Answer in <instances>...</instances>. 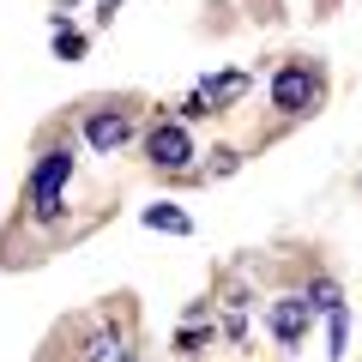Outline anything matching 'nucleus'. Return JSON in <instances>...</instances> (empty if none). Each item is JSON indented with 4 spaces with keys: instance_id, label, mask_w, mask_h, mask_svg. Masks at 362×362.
I'll use <instances>...</instances> for the list:
<instances>
[{
    "instance_id": "5",
    "label": "nucleus",
    "mask_w": 362,
    "mask_h": 362,
    "mask_svg": "<svg viewBox=\"0 0 362 362\" xmlns=\"http://www.w3.org/2000/svg\"><path fill=\"white\" fill-rule=\"evenodd\" d=\"M266 320H272V338H278V344H284V350H296L302 338H308L314 308H308L302 296H284V302H272V314H266Z\"/></svg>"
},
{
    "instance_id": "6",
    "label": "nucleus",
    "mask_w": 362,
    "mask_h": 362,
    "mask_svg": "<svg viewBox=\"0 0 362 362\" xmlns=\"http://www.w3.org/2000/svg\"><path fill=\"white\" fill-rule=\"evenodd\" d=\"M85 139H90V151H121V145L133 139L127 109H97V115L85 121Z\"/></svg>"
},
{
    "instance_id": "12",
    "label": "nucleus",
    "mask_w": 362,
    "mask_h": 362,
    "mask_svg": "<svg viewBox=\"0 0 362 362\" xmlns=\"http://www.w3.org/2000/svg\"><path fill=\"white\" fill-rule=\"evenodd\" d=\"M115 6H121V0H103V6H97V18L109 25V18H115Z\"/></svg>"
},
{
    "instance_id": "11",
    "label": "nucleus",
    "mask_w": 362,
    "mask_h": 362,
    "mask_svg": "<svg viewBox=\"0 0 362 362\" xmlns=\"http://www.w3.org/2000/svg\"><path fill=\"white\" fill-rule=\"evenodd\" d=\"M344 344H350V314H344V302H338V308H332V350H326V356H344Z\"/></svg>"
},
{
    "instance_id": "7",
    "label": "nucleus",
    "mask_w": 362,
    "mask_h": 362,
    "mask_svg": "<svg viewBox=\"0 0 362 362\" xmlns=\"http://www.w3.org/2000/svg\"><path fill=\"white\" fill-rule=\"evenodd\" d=\"M85 362H133L127 356V338H121L115 326H109V332H90L85 338Z\"/></svg>"
},
{
    "instance_id": "8",
    "label": "nucleus",
    "mask_w": 362,
    "mask_h": 362,
    "mask_svg": "<svg viewBox=\"0 0 362 362\" xmlns=\"http://www.w3.org/2000/svg\"><path fill=\"white\" fill-rule=\"evenodd\" d=\"M145 230H163V235H187L194 223H187V211H175L169 199H157V206H145Z\"/></svg>"
},
{
    "instance_id": "2",
    "label": "nucleus",
    "mask_w": 362,
    "mask_h": 362,
    "mask_svg": "<svg viewBox=\"0 0 362 362\" xmlns=\"http://www.w3.org/2000/svg\"><path fill=\"white\" fill-rule=\"evenodd\" d=\"M272 109L278 115H314L320 109V66H278V78H272Z\"/></svg>"
},
{
    "instance_id": "13",
    "label": "nucleus",
    "mask_w": 362,
    "mask_h": 362,
    "mask_svg": "<svg viewBox=\"0 0 362 362\" xmlns=\"http://www.w3.org/2000/svg\"><path fill=\"white\" fill-rule=\"evenodd\" d=\"M66 6H73V0H54V13H66Z\"/></svg>"
},
{
    "instance_id": "3",
    "label": "nucleus",
    "mask_w": 362,
    "mask_h": 362,
    "mask_svg": "<svg viewBox=\"0 0 362 362\" xmlns=\"http://www.w3.org/2000/svg\"><path fill=\"white\" fill-rule=\"evenodd\" d=\"M247 90H254L247 73H218V78H206V85H194V97L181 103V115H223L230 103H242Z\"/></svg>"
},
{
    "instance_id": "9",
    "label": "nucleus",
    "mask_w": 362,
    "mask_h": 362,
    "mask_svg": "<svg viewBox=\"0 0 362 362\" xmlns=\"http://www.w3.org/2000/svg\"><path fill=\"white\" fill-rule=\"evenodd\" d=\"M54 54H61V61H78V54H85V37L66 25V13H54Z\"/></svg>"
},
{
    "instance_id": "1",
    "label": "nucleus",
    "mask_w": 362,
    "mask_h": 362,
    "mask_svg": "<svg viewBox=\"0 0 362 362\" xmlns=\"http://www.w3.org/2000/svg\"><path fill=\"white\" fill-rule=\"evenodd\" d=\"M66 181H73V151L66 145H54V151H42L37 175H30V218L37 223H61V194H66Z\"/></svg>"
},
{
    "instance_id": "4",
    "label": "nucleus",
    "mask_w": 362,
    "mask_h": 362,
    "mask_svg": "<svg viewBox=\"0 0 362 362\" xmlns=\"http://www.w3.org/2000/svg\"><path fill=\"white\" fill-rule=\"evenodd\" d=\"M145 157H151L157 169H169V175H181V169L194 163V139H187L181 121H157L151 139H145Z\"/></svg>"
},
{
    "instance_id": "10",
    "label": "nucleus",
    "mask_w": 362,
    "mask_h": 362,
    "mask_svg": "<svg viewBox=\"0 0 362 362\" xmlns=\"http://www.w3.org/2000/svg\"><path fill=\"white\" fill-rule=\"evenodd\" d=\"M302 302H308L314 314H332V308H338L344 296H338V284H332V278H314V284H308V296H302Z\"/></svg>"
}]
</instances>
